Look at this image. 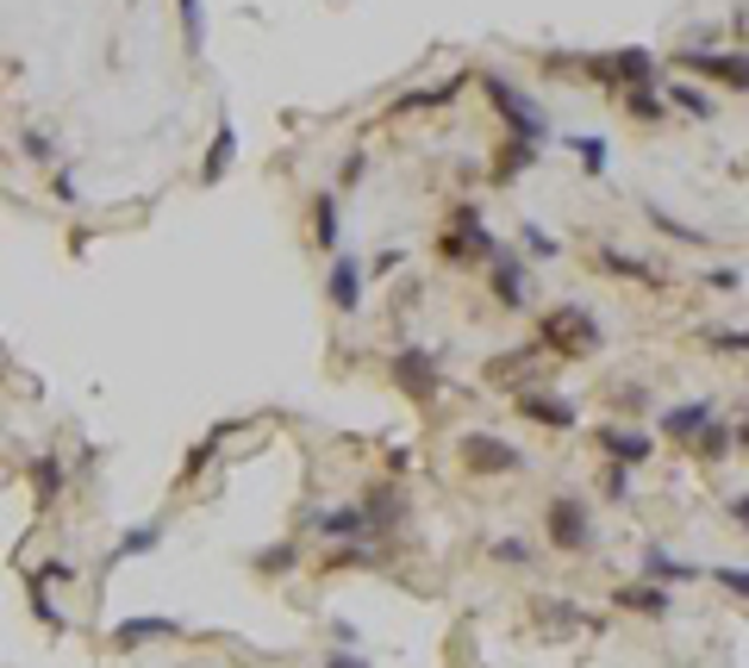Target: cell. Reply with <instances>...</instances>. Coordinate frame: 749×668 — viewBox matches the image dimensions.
I'll return each instance as SVG.
<instances>
[{
    "label": "cell",
    "mask_w": 749,
    "mask_h": 668,
    "mask_svg": "<svg viewBox=\"0 0 749 668\" xmlns=\"http://www.w3.org/2000/svg\"><path fill=\"white\" fill-rule=\"evenodd\" d=\"M19 157H26V163H57V138L38 131V126H26V131H19Z\"/></svg>",
    "instance_id": "33"
},
{
    "label": "cell",
    "mask_w": 749,
    "mask_h": 668,
    "mask_svg": "<svg viewBox=\"0 0 749 668\" xmlns=\"http://www.w3.org/2000/svg\"><path fill=\"white\" fill-rule=\"evenodd\" d=\"M337 232H344V200H337L332 188H319L313 194V244H319V250H344V244H337Z\"/></svg>",
    "instance_id": "18"
},
{
    "label": "cell",
    "mask_w": 749,
    "mask_h": 668,
    "mask_svg": "<svg viewBox=\"0 0 749 668\" xmlns=\"http://www.w3.org/2000/svg\"><path fill=\"white\" fill-rule=\"evenodd\" d=\"M494 562H500V569H531V562H538V550H531V538H500L494 543Z\"/></svg>",
    "instance_id": "34"
},
{
    "label": "cell",
    "mask_w": 749,
    "mask_h": 668,
    "mask_svg": "<svg viewBox=\"0 0 749 668\" xmlns=\"http://www.w3.org/2000/svg\"><path fill=\"white\" fill-rule=\"evenodd\" d=\"M612 606L631 612V619H669L674 588H662V581H650V574H643V581H619V588H612Z\"/></svg>",
    "instance_id": "11"
},
{
    "label": "cell",
    "mask_w": 749,
    "mask_h": 668,
    "mask_svg": "<svg viewBox=\"0 0 749 668\" xmlns=\"http://www.w3.org/2000/svg\"><path fill=\"white\" fill-rule=\"evenodd\" d=\"M600 269L619 275V282H638V287H656V282H662V275H656L650 263H643V256H624L619 244H600Z\"/></svg>",
    "instance_id": "25"
},
{
    "label": "cell",
    "mask_w": 749,
    "mask_h": 668,
    "mask_svg": "<svg viewBox=\"0 0 749 668\" xmlns=\"http://www.w3.org/2000/svg\"><path fill=\"white\" fill-rule=\"evenodd\" d=\"M538 163H543V144H531V138H506V144H500V157H494V169H487V181H494V188H512V181L531 176Z\"/></svg>",
    "instance_id": "15"
},
{
    "label": "cell",
    "mask_w": 749,
    "mask_h": 668,
    "mask_svg": "<svg viewBox=\"0 0 749 668\" xmlns=\"http://www.w3.org/2000/svg\"><path fill=\"white\" fill-rule=\"evenodd\" d=\"M662 100H669V112H681V119H693V126H712L718 119V100L712 88H700V81H662Z\"/></svg>",
    "instance_id": "14"
},
{
    "label": "cell",
    "mask_w": 749,
    "mask_h": 668,
    "mask_svg": "<svg viewBox=\"0 0 749 668\" xmlns=\"http://www.w3.org/2000/svg\"><path fill=\"white\" fill-rule=\"evenodd\" d=\"M519 244H525V256H538V263H556V256H562V244L550 238L543 225H531V219H525V232H519Z\"/></svg>",
    "instance_id": "35"
},
{
    "label": "cell",
    "mask_w": 749,
    "mask_h": 668,
    "mask_svg": "<svg viewBox=\"0 0 749 668\" xmlns=\"http://www.w3.org/2000/svg\"><path fill=\"white\" fill-rule=\"evenodd\" d=\"M643 574L662 581V588H693L706 569H700V562H687V557H674L669 543H643Z\"/></svg>",
    "instance_id": "13"
},
{
    "label": "cell",
    "mask_w": 749,
    "mask_h": 668,
    "mask_svg": "<svg viewBox=\"0 0 749 668\" xmlns=\"http://www.w3.org/2000/svg\"><path fill=\"white\" fill-rule=\"evenodd\" d=\"M169 637H181L176 619H126L112 625V650H144V644H169Z\"/></svg>",
    "instance_id": "17"
},
{
    "label": "cell",
    "mask_w": 749,
    "mask_h": 668,
    "mask_svg": "<svg viewBox=\"0 0 749 668\" xmlns=\"http://www.w3.org/2000/svg\"><path fill=\"white\" fill-rule=\"evenodd\" d=\"M706 351H718V356H749V325H712V332H706Z\"/></svg>",
    "instance_id": "32"
},
{
    "label": "cell",
    "mask_w": 749,
    "mask_h": 668,
    "mask_svg": "<svg viewBox=\"0 0 749 668\" xmlns=\"http://www.w3.org/2000/svg\"><path fill=\"white\" fill-rule=\"evenodd\" d=\"M737 450L749 456V406H743V419H737Z\"/></svg>",
    "instance_id": "48"
},
{
    "label": "cell",
    "mask_w": 749,
    "mask_h": 668,
    "mask_svg": "<svg viewBox=\"0 0 749 668\" xmlns=\"http://www.w3.org/2000/svg\"><path fill=\"white\" fill-rule=\"evenodd\" d=\"M406 256H413V250H382L375 263H368V275H375V282H387V275H400V269H406Z\"/></svg>",
    "instance_id": "43"
},
{
    "label": "cell",
    "mask_w": 749,
    "mask_h": 668,
    "mask_svg": "<svg viewBox=\"0 0 749 668\" xmlns=\"http://www.w3.org/2000/svg\"><path fill=\"white\" fill-rule=\"evenodd\" d=\"M538 351H556V356H600V351H607V325H600V313H593V306L562 301L556 313H543Z\"/></svg>",
    "instance_id": "1"
},
{
    "label": "cell",
    "mask_w": 749,
    "mask_h": 668,
    "mask_svg": "<svg viewBox=\"0 0 749 668\" xmlns=\"http://www.w3.org/2000/svg\"><path fill=\"white\" fill-rule=\"evenodd\" d=\"M619 107H624V119H638V126H662V119H669V100H662V88H656V81L624 88Z\"/></svg>",
    "instance_id": "22"
},
{
    "label": "cell",
    "mask_w": 749,
    "mask_h": 668,
    "mask_svg": "<svg viewBox=\"0 0 749 668\" xmlns=\"http://www.w3.org/2000/svg\"><path fill=\"white\" fill-rule=\"evenodd\" d=\"M593 444H600V456L607 462H624V469H643V462L656 456V438L638 425H600L593 431Z\"/></svg>",
    "instance_id": "12"
},
{
    "label": "cell",
    "mask_w": 749,
    "mask_h": 668,
    "mask_svg": "<svg viewBox=\"0 0 749 668\" xmlns=\"http://www.w3.org/2000/svg\"><path fill=\"white\" fill-rule=\"evenodd\" d=\"M387 375H394V387L406 400H418V406H431L437 400V387H444V369H437V351H425V344H406V351L387 356Z\"/></svg>",
    "instance_id": "5"
},
{
    "label": "cell",
    "mask_w": 749,
    "mask_h": 668,
    "mask_svg": "<svg viewBox=\"0 0 749 668\" xmlns=\"http://www.w3.org/2000/svg\"><path fill=\"white\" fill-rule=\"evenodd\" d=\"M32 500H38V512H50L63 500V456L57 450H38L32 456Z\"/></svg>",
    "instance_id": "20"
},
{
    "label": "cell",
    "mask_w": 749,
    "mask_h": 668,
    "mask_svg": "<svg viewBox=\"0 0 749 668\" xmlns=\"http://www.w3.org/2000/svg\"><path fill=\"white\" fill-rule=\"evenodd\" d=\"M363 287H368V263L356 250H337L332 269H325V301H332V313H363Z\"/></svg>",
    "instance_id": "8"
},
{
    "label": "cell",
    "mask_w": 749,
    "mask_h": 668,
    "mask_svg": "<svg viewBox=\"0 0 749 668\" xmlns=\"http://www.w3.org/2000/svg\"><path fill=\"white\" fill-rule=\"evenodd\" d=\"M718 419V400L712 394H700V400H681V406H669V413L656 419V431L669 438V444H681V450H693V438H700L706 425Z\"/></svg>",
    "instance_id": "10"
},
{
    "label": "cell",
    "mask_w": 749,
    "mask_h": 668,
    "mask_svg": "<svg viewBox=\"0 0 749 668\" xmlns=\"http://www.w3.org/2000/svg\"><path fill=\"white\" fill-rule=\"evenodd\" d=\"M718 581V588L731 593V600H749V569H737V562H718V569H706Z\"/></svg>",
    "instance_id": "37"
},
{
    "label": "cell",
    "mask_w": 749,
    "mask_h": 668,
    "mask_svg": "<svg viewBox=\"0 0 749 668\" xmlns=\"http://www.w3.org/2000/svg\"><path fill=\"white\" fill-rule=\"evenodd\" d=\"M463 462L475 469V475H519V469H531V456L519 444H506V438H494V431H463Z\"/></svg>",
    "instance_id": "7"
},
{
    "label": "cell",
    "mask_w": 749,
    "mask_h": 668,
    "mask_svg": "<svg viewBox=\"0 0 749 668\" xmlns=\"http://www.w3.org/2000/svg\"><path fill=\"white\" fill-rule=\"evenodd\" d=\"M543 538H550V550H562V557H588L593 543H600V531H593V500H581L574 488L550 493V500H543Z\"/></svg>",
    "instance_id": "2"
},
{
    "label": "cell",
    "mask_w": 749,
    "mask_h": 668,
    "mask_svg": "<svg viewBox=\"0 0 749 668\" xmlns=\"http://www.w3.org/2000/svg\"><path fill=\"white\" fill-rule=\"evenodd\" d=\"M487 294H494L506 313H525L531 301H538V282H531V263L525 250H512V244H500V256L487 263Z\"/></svg>",
    "instance_id": "6"
},
{
    "label": "cell",
    "mask_w": 749,
    "mask_h": 668,
    "mask_svg": "<svg viewBox=\"0 0 749 668\" xmlns=\"http://www.w3.org/2000/svg\"><path fill=\"white\" fill-rule=\"evenodd\" d=\"M325 668H368V662L356 650H332V656H325Z\"/></svg>",
    "instance_id": "47"
},
{
    "label": "cell",
    "mask_w": 749,
    "mask_h": 668,
    "mask_svg": "<svg viewBox=\"0 0 749 668\" xmlns=\"http://www.w3.org/2000/svg\"><path fill=\"white\" fill-rule=\"evenodd\" d=\"M176 13H181V38H188V50L200 57V50H207V7H200V0H176Z\"/></svg>",
    "instance_id": "30"
},
{
    "label": "cell",
    "mask_w": 749,
    "mask_h": 668,
    "mask_svg": "<svg viewBox=\"0 0 749 668\" xmlns=\"http://www.w3.org/2000/svg\"><path fill=\"white\" fill-rule=\"evenodd\" d=\"M638 469H624V462H607V475H600V493H607L612 507H631V500H638Z\"/></svg>",
    "instance_id": "29"
},
{
    "label": "cell",
    "mask_w": 749,
    "mask_h": 668,
    "mask_svg": "<svg viewBox=\"0 0 749 668\" xmlns=\"http://www.w3.org/2000/svg\"><path fill=\"white\" fill-rule=\"evenodd\" d=\"M38 581H76V562H45V569H38Z\"/></svg>",
    "instance_id": "46"
},
{
    "label": "cell",
    "mask_w": 749,
    "mask_h": 668,
    "mask_svg": "<svg viewBox=\"0 0 749 668\" xmlns=\"http://www.w3.org/2000/svg\"><path fill=\"white\" fill-rule=\"evenodd\" d=\"M693 456L700 462H725V456H737V425H725V419H712V425L693 438Z\"/></svg>",
    "instance_id": "27"
},
{
    "label": "cell",
    "mask_w": 749,
    "mask_h": 668,
    "mask_svg": "<svg viewBox=\"0 0 749 668\" xmlns=\"http://www.w3.org/2000/svg\"><path fill=\"white\" fill-rule=\"evenodd\" d=\"M157 543H162V519H144V525H131L126 538H119V543H112V550H107V562H100V574H112V569H119V562H126V557H150Z\"/></svg>",
    "instance_id": "21"
},
{
    "label": "cell",
    "mask_w": 749,
    "mask_h": 668,
    "mask_svg": "<svg viewBox=\"0 0 749 668\" xmlns=\"http://www.w3.org/2000/svg\"><path fill=\"white\" fill-rule=\"evenodd\" d=\"M643 219L662 232V238H674V244H693V250H712V232H700V225H687V219H674L662 200H643Z\"/></svg>",
    "instance_id": "23"
},
{
    "label": "cell",
    "mask_w": 749,
    "mask_h": 668,
    "mask_svg": "<svg viewBox=\"0 0 749 668\" xmlns=\"http://www.w3.org/2000/svg\"><path fill=\"white\" fill-rule=\"evenodd\" d=\"M512 413L543 425V431H581V406L550 394V387H519V394H512Z\"/></svg>",
    "instance_id": "9"
},
{
    "label": "cell",
    "mask_w": 749,
    "mask_h": 668,
    "mask_svg": "<svg viewBox=\"0 0 749 668\" xmlns=\"http://www.w3.org/2000/svg\"><path fill=\"white\" fill-rule=\"evenodd\" d=\"M437 256H444V263H494L500 256V238L487 232L481 200H463V207L450 213V232L437 238Z\"/></svg>",
    "instance_id": "3"
},
{
    "label": "cell",
    "mask_w": 749,
    "mask_h": 668,
    "mask_svg": "<svg viewBox=\"0 0 749 668\" xmlns=\"http://www.w3.org/2000/svg\"><path fill=\"white\" fill-rule=\"evenodd\" d=\"M569 150H574V163H581V176H607L612 169V144L600 138V131H581V138H569Z\"/></svg>",
    "instance_id": "26"
},
{
    "label": "cell",
    "mask_w": 749,
    "mask_h": 668,
    "mask_svg": "<svg viewBox=\"0 0 749 668\" xmlns=\"http://www.w3.org/2000/svg\"><path fill=\"white\" fill-rule=\"evenodd\" d=\"M450 95H463V76L437 81V88H413V95H400V112H418V107H450Z\"/></svg>",
    "instance_id": "28"
},
{
    "label": "cell",
    "mask_w": 749,
    "mask_h": 668,
    "mask_svg": "<svg viewBox=\"0 0 749 668\" xmlns=\"http://www.w3.org/2000/svg\"><path fill=\"white\" fill-rule=\"evenodd\" d=\"M706 287H712V294H737V287H743V269H737V263H712V269H706Z\"/></svg>",
    "instance_id": "40"
},
{
    "label": "cell",
    "mask_w": 749,
    "mask_h": 668,
    "mask_svg": "<svg viewBox=\"0 0 749 668\" xmlns=\"http://www.w3.org/2000/svg\"><path fill=\"white\" fill-rule=\"evenodd\" d=\"M725 95H749V50H731V63H725V81H718Z\"/></svg>",
    "instance_id": "39"
},
{
    "label": "cell",
    "mask_w": 749,
    "mask_h": 668,
    "mask_svg": "<svg viewBox=\"0 0 749 668\" xmlns=\"http://www.w3.org/2000/svg\"><path fill=\"white\" fill-rule=\"evenodd\" d=\"M50 194H57L63 207H76V169H57V176H50Z\"/></svg>",
    "instance_id": "45"
},
{
    "label": "cell",
    "mask_w": 749,
    "mask_h": 668,
    "mask_svg": "<svg viewBox=\"0 0 749 668\" xmlns=\"http://www.w3.org/2000/svg\"><path fill=\"white\" fill-rule=\"evenodd\" d=\"M538 612H543V625H550V631H588V619H581V612H574V606H562L556 600V593H543V600H538Z\"/></svg>",
    "instance_id": "31"
},
{
    "label": "cell",
    "mask_w": 749,
    "mask_h": 668,
    "mask_svg": "<svg viewBox=\"0 0 749 668\" xmlns=\"http://www.w3.org/2000/svg\"><path fill=\"white\" fill-rule=\"evenodd\" d=\"M363 176H368V150H351V157H344V169H337V181H344V188H356Z\"/></svg>",
    "instance_id": "44"
},
{
    "label": "cell",
    "mask_w": 749,
    "mask_h": 668,
    "mask_svg": "<svg viewBox=\"0 0 749 668\" xmlns=\"http://www.w3.org/2000/svg\"><path fill=\"white\" fill-rule=\"evenodd\" d=\"M32 612H38V625H45V631H63V612L50 606V581H38V574H32Z\"/></svg>",
    "instance_id": "36"
},
{
    "label": "cell",
    "mask_w": 749,
    "mask_h": 668,
    "mask_svg": "<svg viewBox=\"0 0 749 668\" xmlns=\"http://www.w3.org/2000/svg\"><path fill=\"white\" fill-rule=\"evenodd\" d=\"M294 562H300V557H294V543H269V550L256 557V574H287Z\"/></svg>",
    "instance_id": "38"
},
{
    "label": "cell",
    "mask_w": 749,
    "mask_h": 668,
    "mask_svg": "<svg viewBox=\"0 0 749 668\" xmlns=\"http://www.w3.org/2000/svg\"><path fill=\"white\" fill-rule=\"evenodd\" d=\"M313 525H319V538L356 543V538L368 531V512H363V507H325V512H313Z\"/></svg>",
    "instance_id": "24"
},
{
    "label": "cell",
    "mask_w": 749,
    "mask_h": 668,
    "mask_svg": "<svg viewBox=\"0 0 749 668\" xmlns=\"http://www.w3.org/2000/svg\"><path fill=\"white\" fill-rule=\"evenodd\" d=\"M475 88H481L487 100H494V112H500V119L512 126V138H531V144H543V138H550V119H543V107H538L531 95H519V88H512L506 76H494V69H481V76H475Z\"/></svg>",
    "instance_id": "4"
},
{
    "label": "cell",
    "mask_w": 749,
    "mask_h": 668,
    "mask_svg": "<svg viewBox=\"0 0 749 668\" xmlns=\"http://www.w3.org/2000/svg\"><path fill=\"white\" fill-rule=\"evenodd\" d=\"M718 512H725V525H737L749 538V493H731V500H718Z\"/></svg>",
    "instance_id": "42"
},
{
    "label": "cell",
    "mask_w": 749,
    "mask_h": 668,
    "mask_svg": "<svg viewBox=\"0 0 749 668\" xmlns=\"http://www.w3.org/2000/svg\"><path fill=\"white\" fill-rule=\"evenodd\" d=\"M231 157H238V126L219 119V131H213V144H207V163H200V188H219L225 169H231Z\"/></svg>",
    "instance_id": "19"
},
{
    "label": "cell",
    "mask_w": 749,
    "mask_h": 668,
    "mask_svg": "<svg viewBox=\"0 0 749 668\" xmlns=\"http://www.w3.org/2000/svg\"><path fill=\"white\" fill-rule=\"evenodd\" d=\"M643 406H650V394H643L638 382H619V387H612V413H643Z\"/></svg>",
    "instance_id": "41"
},
{
    "label": "cell",
    "mask_w": 749,
    "mask_h": 668,
    "mask_svg": "<svg viewBox=\"0 0 749 668\" xmlns=\"http://www.w3.org/2000/svg\"><path fill=\"white\" fill-rule=\"evenodd\" d=\"M363 512H368V531H375V538H387L394 525H406V500H400V488H387V481L363 493Z\"/></svg>",
    "instance_id": "16"
}]
</instances>
